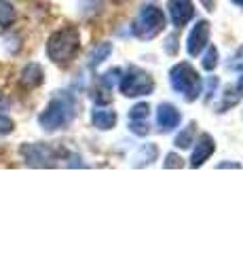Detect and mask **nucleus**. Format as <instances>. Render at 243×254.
Masks as SVG:
<instances>
[{
    "label": "nucleus",
    "instance_id": "nucleus-1",
    "mask_svg": "<svg viewBox=\"0 0 243 254\" xmlns=\"http://www.w3.org/2000/svg\"><path fill=\"white\" fill-rule=\"evenodd\" d=\"M74 115H76L74 95L68 91H59L55 98L47 104L43 113L38 115V125H41L45 131H57L72 123Z\"/></svg>",
    "mask_w": 243,
    "mask_h": 254
},
{
    "label": "nucleus",
    "instance_id": "nucleus-2",
    "mask_svg": "<svg viewBox=\"0 0 243 254\" xmlns=\"http://www.w3.org/2000/svg\"><path fill=\"white\" fill-rule=\"evenodd\" d=\"M81 47V36L76 28H61L47 41V55L55 64H68L74 60V55Z\"/></svg>",
    "mask_w": 243,
    "mask_h": 254
},
{
    "label": "nucleus",
    "instance_id": "nucleus-3",
    "mask_svg": "<svg viewBox=\"0 0 243 254\" xmlns=\"http://www.w3.org/2000/svg\"><path fill=\"white\" fill-rule=\"evenodd\" d=\"M169 83H171V87H174V91L182 93V98L186 102H194L203 93L201 76L197 74V70H194L188 62H180L171 68Z\"/></svg>",
    "mask_w": 243,
    "mask_h": 254
},
{
    "label": "nucleus",
    "instance_id": "nucleus-4",
    "mask_svg": "<svg viewBox=\"0 0 243 254\" xmlns=\"http://www.w3.org/2000/svg\"><path fill=\"white\" fill-rule=\"evenodd\" d=\"M163 28H165V15H163V11L154 4H146L140 9L138 17L133 19L131 32L140 41H152L154 36L161 34Z\"/></svg>",
    "mask_w": 243,
    "mask_h": 254
},
{
    "label": "nucleus",
    "instance_id": "nucleus-5",
    "mask_svg": "<svg viewBox=\"0 0 243 254\" xmlns=\"http://www.w3.org/2000/svg\"><path fill=\"white\" fill-rule=\"evenodd\" d=\"M119 89L123 95H127V98H140V95H148V93L154 91V81H152L150 74L144 72V70L129 66L125 70V74L121 76Z\"/></svg>",
    "mask_w": 243,
    "mask_h": 254
},
{
    "label": "nucleus",
    "instance_id": "nucleus-6",
    "mask_svg": "<svg viewBox=\"0 0 243 254\" xmlns=\"http://www.w3.org/2000/svg\"><path fill=\"white\" fill-rule=\"evenodd\" d=\"M21 155L32 168H51V165H55L57 150L49 144H26L21 146Z\"/></svg>",
    "mask_w": 243,
    "mask_h": 254
},
{
    "label": "nucleus",
    "instance_id": "nucleus-7",
    "mask_svg": "<svg viewBox=\"0 0 243 254\" xmlns=\"http://www.w3.org/2000/svg\"><path fill=\"white\" fill-rule=\"evenodd\" d=\"M207 43H209V21L199 19L197 23H194V28L191 30V34H188V41H186L188 55L197 58V55L207 47Z\"/></svg>",
    "mask_w": 243,
    "mask_h": 254
},
{
    "label": "nucleus",
    "instance_id": "nucleus-8",
    "mask_svg": "<svg viewBox=\"0 0 243 254\" xmlns=\"http://www.w3.org/2000/svg\"><path fill=\"white\" fill-rule=\"evenodd\" d=\"M167 9H169L171 23H174L176 28L186 26V23L193 19V15H194V6H193L191 0H169Z\"/></svg>",
    "mask_w": 243,
    "mask_h": 254
},
{
    "label": "nucleus",
    "instance_id": "nucleus-9",
    "mask_svg": "<svg viewBox=\"0 0 243 254\" xmlns=\"http://www.w3.org/2000/svg\"><path fill=\"white\" fill-rule=\"evenodd\" d=\"M194 150H193V157H191V168H201L203 163L207 161V159L214 155V150H216V142L214 138L209 136V133H201L199 140L194 142Z\"/></svg>",
    "mask_w": 243,
    "mask_h": 254
},
{
    "label": "nucleus",
    "instance_id": "nucleus-10",
    "mask_svg": "<svg viewBox=\"0 0 243 254\" xmlns=\"http://www.w3.org/2000/svg\"><path fill=\"white\" fill-rule=\"evenodd\" d=\"M180 119H182V115H180V110L174 106V104H161L159 110H156V123H159V129L161 131H174L176 127L180 125Z\"/></svg>",
    "mask_w": 243,
    "mask_h": 254
},
{
    "label": "nucleus",
    "instance_id": "nucleus-11",
    "mask_svg": "<svg viewBox=\"0 0 243 254\" xmlns=\"http://www.w3.org/2000/svg\"><path fill=\"white\" fill-rule=\"evenodd\" d=\"M91 121H93V125H96L97 129L108 131V129H112V127L116 125V113L110 110V108H96L93 110V115H91Z\"/></svg>",
    "mask_w": 243,
    "mask_h": 254
},
{
    "label": "nucleus",
    "instance_id": "nucleus-12",
    "mask_svg": "<svg viewBox=\"0 0 243 254\" xmlns=\"http://www.w3.org/2000/svg\"><path fill=\"white\" fill-rule=\"evenodd\" d=\"M41 83H43V68L38 64H28L21 72V85L32 89V87H38Z\"/></svg>",
    "mask_w": 243,
    "mask_h": 254
},
{
    "label": "nucleus",
    "instance_id": "nucleus-13",
    "mask_svg": "<svg viewBox=\"0 0 243 254\" xmlns=\"http://www.w3.org/2000/svg\"><path fill=\"white\" fill-rule=\"evenodd\" d=\"M156 157H159V148H156L154 144H146V146H142L138 150L136 157H133V165H136V168H140V165H148V163L156 161Z\"/></svg>",
    "mask_w": 243,
    "mask_h": 254
},
{
    "label": "nucleus",
    "instance_id": "nucleus-14",
    "mask_svg": "<svg viewBox=\"0 0 243 254\" xmlns=\"http://www.w3.org/2000/svg\"><path fill=\"white\" fill-rule=\"evenodd\" d=\"M110 53H112V45H110V43H101V45H97L96 49H93V53L89 55V66H91V68H97L99 64L104 62Z\"/></svg>",
    "mask_w": 243,
    "mask_h": 254
},
{
    "label": "nucleus",
    "instance_id": "nucleus-15",
    "mask_svg": "<svg viewBox=\"0 0 243 254\" xmlns=\"http://www.w3.org/2000/svg\"><path fill=\"white\" fill-rule=\"evenodd\" d=\"M194 131H197V123H191L184 131L178 133L176 146H178V148H191V146L194 144Z\"/></svg>",
    "mask_w": 243,
    "mask_h": 254
},
{
    "label": "nucleus",
    "instance_id": "nucleus-16",
    "mask_svg": "<svg viewBox=\"0 0 243 254\" xmlns=\"http://www.w3.org/2000/svg\"><path fill=\"white\" fill-rule=\"evenodd\" d=\"M15 21V9L9 0H0V26L9 28Z\"/></svg>",
    "mask_w": 243,
    "mask_h": 254
},
{
    "label": "nucleus",
    "instance_id": "nucleus-17",
    "mask_svg": "<svg viewBox=\"0 0 243 254\" xmlns=\"http://www.w3.org/2000/svg\"><path fill=\"white\" fill-rule=\"evenodd\" d=\"M129 129H131V133L144 138V136H148V131H150V125H148V119H129Z\"/></svg>",
    "mask_w": 243,
    "mask_h": 254
},
{
    "label": "nucleus",
    "instance_id": "nucleus-18",
    "mask_svg": "<svg viewBox=\"0 0 243 254\" xmlns=\"http://www.w3.org/2000/svg\"><path fill=\"white\" fill-rule=\"evenodd\" d=\"M216 66H218V49H216V47H209L207 53H205V58H203V68L211 72Z\"/></svg>",
    "mask_w": 243,
    "mask_h": 254
},
{
    "label": "nucleus",
    "instance_id": "nucleus-19",
    "mask_svg": "<svg viewBox=\"0 0 243 254\" xmlns=\"http://www.w3.org/2000/svg\"><path fill=\"white\" fill-rule=\"evenodd\" d=\"M150 117V106L142 102V104H136L129 110V119H148Z\"/></svg>",
    "mask_w": 243,
    "mask_h": 254
},
{
    "label": "nucleus",
    "instance_id": "nucleus-20",
    "mask_svg": "<svg viewBox=\"0 0 243 254\" xmlns=\"http://www.w3.org/2000/svg\"><path fill=\"white\" fill-rule=\"evenodd\" d=\"M13 131V121L9 117H4V115H0V133H11Z\"/></svg>",
    "mask_w": 243,
    "mask_h": 254
},
{
    "label": "nucleus",
    "instance_id": "nucleus-21",
    "mask_svg": "<svg viewBox=\"0 0 243 254\" xmlns=\"http://www.w3.org/2000/svg\"><path fill=\"white\" fill-rule=\"evenodd\" d=\"M165 168H182V159H180L178 155H174V153H169L167 155V161L163 163Z\"/></svg>",
    "mask_w": 243,
    "mask_h": 254
},
{
    "label": "nucleus",
    "instance_id": "nucleus-22",
    "mask_svg": "<svg viewBox=\"0 0 243 254\" xmlns=\"http://www.w3.org/2000/svg\"><path fill=\"white\" fill-rule=\"evenodd\" d=\"M237 91H239V95H243V74L239 76V81H237Z\"/></svg>",
    "mask_w": 243,
    "mask_h": 254
},
{
    "label": "nucleus",
    "instance_id": "nucleus-23",
    "mask_svg": "<svg viewBox=\"0 0 243 254\" xmlns=\"http://www.w3.org/2000/svg\"><path fill=\"white\" fill-rule=\"evenodd\" d=\"M231 2H233V4H237V6H241V9H243V0H231Z\"/></svg>",
    "mask_w": 243,
    "mask_h": 254
}]
</instances>
